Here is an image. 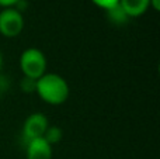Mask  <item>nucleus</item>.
<instances>
[{
  "label": "nucleus",
  "mask_w": 160,
  "mask_h": 159,
  "mask_svg": "<svg viewBox=\"0 0 160 159\" xmlns=\"http://www.w3.org/2000/svg\"><path fill=\"white\" fill-rule=\"evenodd\" d=\"M35 93L44 103L49 106H61L69 99L70 87L63 76L47 72L35 80Z\"/></svg>",
  "instance_id": "f257e3e1"
},
{
  "label": "nucleus",
  "mask_w": 160,
  "mask_h": 159,
  "mask_svg": "<svg viewBox=\"0 0 160 159\" xmlns=\"http://www.w3.org/2000/svg\"><path fill=\"white\" fill-rule=\"evenodd\" d=\"M18 66L22 73V78L37 80L44 73H47L48 59L45 54L38 48H27L20 55Z\"/></svg>",
  "instance_id": "f03ea898"
},
{
  "label": "nucleus",
  "mask_w": 160,
  "mask_h": 159,
  "mask_svg": "<svg viewBox=\"0 0 160 159\" xmlns=\"http://www.w3.org/2000/svg\"><path fill=\"white\" fill-rule=\"evenodd\" d=\"M25 27L24 16L16 7L0 10V35L4 38H16Z\"/></svg>",
  "instance_id": "7ed1b4c3"
},
{
  "label": "nucleus",
  "mask_w": 160,
  "mask_h": 159,
  "mask_svg": "<svg viewBox=\"0 0 160 159\" xmlns=\"http://www.w3.org/2000/svg\"><path fill=\"white\" fill-rule=\"evenodd\" d=\"M48 127H49V120L44 113H32L25 118L22 124V138L25 142L35 138H41L45 135Z\"/></svg>",
  "instance_id": "20e7f679"
},
{
  "label": "nucleus",
  "mask_w": 160,
  "mask_h": 159,
  "mask_svg": "<svg viewBox=\"0 0 160 159\" xmlns=\"http://www.w3.org/2000/svg\"><path fill=\"white\" fill-rule=\"evenodd\" d=\"M52 145L44 137L25 142V158L27 159H52Z\"/></svg>",
  "instance_id": "39448f33"
},
{
  "label": "nucleus",
  "mask_w": 160,
  "mask_h": 159,
  "mask_svg": "<svg viewBox=\"0 0 160 159\" xmlns=\"http://www.w3.org/2000/svg\"><path fill=\"white\" fill-rule=\"evenodd\" d=\"M118 6L128 18H138L149 10V0H119Z\"/></svg>",
  "instance_id": "423d86ee"
},
{
  "label": "nucleus",
  "mask_w": 160,
  "mask_h": 159,
  "mask_svg": "<svg viewBox=\"0 0 160 159\" xmlns=\"http://www.w3.org/2000/svg\"><path fill=\"white\" fill-rule=\"evenodd\" d=\"M62 135H63V132H62V130L59 128V127L49 126L48 127V130L45 131L44 138L51 144V145H55V144H58L59 141L62 140Z\"/></svg>",
  "instance_id": "0eeeda50"
},
{
  "label": "nucleus",
  "mask_w": 160,
  "mask_h": 159,
  "mask_svg": "<svg viewBox=\"0 0 160 159\" xmlns=\"http://www.w3.org/2000/svg\"><path fill=\"white\" fill-rule=\"evenodd\" d=\"M107 14H108V18H110L112 23H115V24H122V23H125L128 20V17L125 16V13L122 11V8L119 7V6L108 10Z\"/></svg>",
  "instance_id": "6e6552de"
},
{
  "label": "nucleus",
  "mask_w": 160,
  "mask_h": 159,
  "mask_svg": "<svg viewBox=\"0 0 160 159\" xmlns=\"http://www.w3.org/2000/svg\"><path fill=\"white\" fill-rule=\"evenodd\" d=\"M90 2L93 3L96 7L101 8V10H104V11L111 10V8L117 7V6L119 4V0H90Z\"/></svg>",
  "instance_id": "1a4fd4ad"
},
{
  "label": "nucleus",
  "mask_w": 160,
  "mask_h": 159,
  "mask_svg": "<svg viewBox=\"0 0 160 159\" xmlns=\"http://www.w3.org/2000/svg\"><path fill=\"white\" fill-rule=\"evenodd\" d=\"M20 87L25 93H32V92H35V80L28 79V78H22L21 82H20Z\"/></svg>",
  "instance_id": "9d476101"
},
{
  "label": "nucleus",
  "mask_w": 160,
  "mask_h": 159,
  "mask_svg": "<svg viewBox=\"0 0 160 159\" xmlns=\"http://www.w3.org/2000/svg\"><path fill=\"white\" fill-rule=\"evenodd\" d=\"M21 0H0V7L7 8V7H16Z\"/></svg>",
  "instance_id": "9b49d317"
},
{
  "label": "nucleus",
  "mask_w": 160,
  "mask_h": 159,
  "mask_svg": "<svg viewBox=\"0 0 160 159\" xmlns=\"http://www.w3.org/2000/svg\"><path fill=\"white\" fill-rule=\"evenodd\" d=\"M149 8L158 13L160 10V0H149Z\"/></svg>",
  "instance_id": "f8f14e48"
},
{
  "label": "nucleus",
  "mask_w": 160,
  "mask_h": 159,
  "mask_svg": "<svg viewBox=\"0 0 160 159\" xmlns=\"http://www.w3.org/2000/svg\"><path fill=\"white\" fill-rule=\"evenodd\" d=\"M3 62H4V58H3V51L0 49V70L3 68Z\"/></svg>",
  "instance_id": "ddd939ff"
},
{
  "label": "nucleus",
  "mask_w": 160,
  "mask_h": 159,
  "mask_svg": "<svg viewBox=\"0 0 160 159\" xmlns=\"http://www.w3.org/2000/svg\"><path fill=\"white\" fill-rule=\"evenodd\" d=\"M0 92H2V90H0Z\"/></svg>",
  "instance_id": "4468645a"
}]
</instances>
